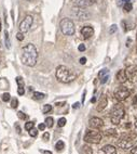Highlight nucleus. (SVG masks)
Wrapping results in <instances>:
<instances>
[{
	"label": "nucleus",
	"instance_id": "obj_1",
	"mask_svg": "<svg viewBox=\"0 0 137 154\" xmlns=\"http://www.w3.org/2000/svg\"><path fill=\"white\" fill-rule=\"evenodd\" d=\"M38 60V51L35 45L27 44L21 50V61L26 66H35Z\"/></svg>",
	"mask_w": 137,
	"mask_h": 154
},
{
	"label": "nucleus",
	"instance_id": "obj_2",
	"mask_svg": "<svg viewBox=\"0 0 137 154\" xmlns=\"http://www.w3.org/2000/svg\"><path fill=\"white\" fill-rule=\"evenodd\" d=\"M55 76H56V79L58 82L64 84L70 83V82H72L76 78V74L65 65L58 66L57 69H56V72H55Z\"/></svg>",
	"mask_w": 137,
	"mask_h": 154
},
{
	"label": "nucleus",
	"instance_id": "obj_3",
	"mask_svg": "<svg viewBox=\"0 0 137 154\" xmlns=\"http://www.w3.org/2000/svg\"><path fill=\"white\" fill-rule=\"evenodd\" d=\"M124 114H125V111H124L123 106L121 104H115L112 107V110L110 112V119H111V123L113 125H119L120 124L121 119L124 117Z\"/></svg>",
	"mask_w": 137,
	"mask_h": 154
},
{
	"label": "nucleus",
	"instance_id": "obj_4",
	"mask_svg": "<svg viewBox=\"0 0 137 154\" xmlns=\"http://www.w3.org/2000/svg\"><path fill=\"white\" fill-rule=\"evenodd\" d=\"M60 30H62V33L64 35H67V36H71L74 34V23L72 22V20L70 19H63L62 21L60 22Z\"/></svg>",
	"mask_w": 137,
	"mask_h": 154
},
{
	"label": "nucleus",
	"instance_id": "obj_5",
	"mask_svg": "<svg viewBox=\"0 0 137 154\" xmlns=\"http://www.w3.org/2000/svg\"><path fill=\"white\" fill-rule=\"evenodd\" d=\"M101 140V134L97 130H88L84 136V141L88 143L97 144Z\"/></svg>",
	"mask_w": 137,
	"mask_h": 154
},
{
	"label": "nucleus",
	"instance_id": "obj_6",
	"mask_svg": "<svg viewBox=\"0 0 137 154\" xmlns=\"http://www.w3.org/2000/svg\"><path fill=\"white\" fill-rule=\"evenodd\" d=\"M134 138L135 136H130V135H123L121 137V139L118 141V146L123 150H127V149H131L132 146H134Z\"/></svg>",
	"mask_w": 137,
	"mask_h": 154
},
{
	"label": "nucleus",
	"instance_id": "obj_7",
	"mask_svg": "<svg viewBox=\"0 0 137 154\" xmlns=\"http://www.w3.org/2000/svg\"><path fill=\"white\" fill-rule=\"evenodd\" d=\"M130 90L126 87H124V86H120V87H118V88L115 90V98L118 101H123V100H125L127 97H130Z\"/></svg>",
	"mask_w": 137,
	"mask_h": 154
},
{
	"label": "nucleus",
	"instance_id": "obj_8",
	"mask_svg": "<svg viewBox=\"0 0 137 154\" xmlns=\"http://www.w3.org/2000/svg\"><path fill=\"white\" fill-rule=\"evenodd\" d=\"M71 13L74 19L79 20V21H84V20H88L90 17V14L85 11L84 8H79V7L74 8L71 10Z\"/></svg>",
	"mask_w": 137,
	"mask_h": 154
},
{
	"label": "nucleus",
	"instance_id": "obj_9",
	"mask_svg": "<svg viewBox=\"0 0 137 154\" xmlns=\"http://www.w3.org/2000/svg\"><path fill=\"white\" fill-rule=\"evenodd\" d=\"M33 22H34L33 17H31V15H27V17L21 22V24H19V30H21L22 33L28 32V30L30 29V27H31V25H33Z\"/></svg>",
	"mask_w": 137,
	"mask_h": 154
},
{
	"label": "nucleus",
	"instance_id": "obj_10",
	"mask_svg": "<svg viewBox=\"0 0 137 154\" xmlns=\"http://www.w3.org/2000/svg\"><path fill=\"white\" fill-rule=\"evenodd\" d=\"M89 126L91 128H93V129H99V128L104 126V122L99 117H92L89 121Z\"/></svg>",
	"mask_w": 137,
	"mask_h": 154
},
{
	"label": "nucleus",
	"instance_id": "obj_11",
	"mask_svg": "<svg viewBox=\"0 0 137 154\" xmlns=\"http://www.w3.org/2000/svg\"><path fill=\"white\" fill-rule=\"evenodd\" d=\"M71 1L74 6L79 8H88L95 3V0H71Z\"/></svg>",
	"mask_w": 137,
	"mask_h": 154
},
{
	"label": "nucleus",
	"instance_id": "obj_12",
	"mask_svg": "<svg viewBox=\"0 0 137 154\" xmlns=\"http://www.w3.org/2000/svg\"><path fill=\"white\" fill-rule=\"evenodd\" d=\"M125 72H126L127 79H130L131 82H135V79L137 78V67L136 66H129V67L125 69Z\"/></svg>",
	"mask_w": 137,
	"mask_h": 154
},
{
	"label": "nucleus",
	"instance_id": "obj_13",
	"mask_svg": "<svg viewBox=\"0 0 137 154\" xmlns=\"http://www.w3.org/2000/svg\"><path fill=\"white\" fill-rule=\"evenodd\" d=\"M81 35L83 36V38L84 39L91 38V37L94 35L93 27H92V26H84V27L81 29Z\"/></svg>",
	"mask_w": 137,
	"mask_h": 154
},
{
	"label": "nucleus",
	"instance_id": "obj_14",
	"mask_svg": "<svg viewBox=\"0 0 137 154\" xmlns=\"http://www.w3.org/2000/svg\"><path fill=\"white\" fill-rule=\"evenodd\" d=\"M98 78L101 80V84H106L107 83L108 78H109V69H104L99 71L98 73Z\"/></svg>",
	"mask_w": 137,
	"mask_h": 154
},
{
	"label": "nucleus",
	"instance_id": "obj_15",
	"mask_svg": "<svg viewBox=\"0 0 137 154\" xmlns=\"http://www.w3.org/2000/svg\"><path fill=\"white\" fill-rule=\"evenodd\" d=\"M108 104V99L107 97L105 96V94H101V98H99V101H98V104H97V111L101 112L105 109V107L107 106Z\"/></svg>",
	"mask_w": 137,
	"mask_h": 154
},
{
	"label": "nucleus",
	"instance_id": "obj_16",
	"mask_svg": "<svg viewBox=\"0 0 137 154\" xmlns=\"http://www.w3.org/2000/svg\"><path fill=\"white\" fill-rule=\"evenodd\" d=\"M117 79H118L119 83L124 84L127 80V76H126V72L125 69H120V71L117 73Z\"/></svg>",
	"mask_w": 137,
	"mask_h": 154
},
{
	"label": "nucleus",
	"instance_id": "obj_17",
	"mask_svg": "<svg viewBox=\"0 0 137 154\" xmlns=\"http://www.w3.org/2000/svg\"><path fill=\"white\" fill-rule=\"evenodd\" d=\"M103 152L105 154H117V149L113 146H110V144H107L103 148Z\"/></svg>",
	"mask_w": 137,
	"mask_h": 154
},
{
	"label": "nucleus",
	"instance_id": "obj_18",
	"mask_svg": "<svg viewBox=\"0 0 137 154\" xmlns=\"http://www.w3.org/2000/svg\"><path fill=\"white\" fill-rule=\"evenodd\" d=\"M3 34H4V42H6L7 49H10V48H11V42H10V37H9L8 30H4V32H3Z\"/></svg>",
	"mask_w": 137,
	"mask_h": 154
},
{
	"label": "nucleus",
	"instance_id": "obj_19",
	"mask_svg": "<svg viewBox=\"0 0 137 154\" xmlns=\"http://www.w3.org/2000/svg\"><path fill=\"white\" fill-rule=\"evenodd\" d=\"M81 151H82V154H93V150L89 146H83Z\"/></svg>",
	"mask_w": 137,
	"mask_h": 154
},
{
	"label": "nucleus",
	"instance_id": "obj_20",
	"mask_svg": "<svg viewBox=\"0 0 137 154\" xmlns=\"http://www.w3.org/2000/svg\"><path fill=\"white\" fill-rule=\"evenodd\" d=\"M44 97H45V94H42V92H38V91L34 92V99L35 100H42Z\"/></svg>",
	"mask_w": 137,
	"mask_h": 154
},
{
	"label": "nucleus",
	"instance_id": "obj_21",
	"mask_svg": "<svg viewBox=\"0 0 137 154\" xmlns=\"http://www.w3.org/2000/svg\"><path fill=\"white\" fill-rule=\"evenodd\" d=\"M64 148H65V143H64L62 140L57 141V142H56V144H55V149H56L57 151H62Z\"/></svg>",
	"mask_w": 137,
	"mask_h": 154
},
{
	"label": "nucleus",
	"instance_id": "obj_22",
	"mask_svg": "<svg viewBox=\"0 0 137 154\" xmlns=\"http://www.w3.org/2000/svg\"><path fill=\"white\" fill-rule=\"evenodd\" d=\"M53 124H54L53 117H47V119H45V125H47V127L51 128V127H53Z\"/></svg>",
	"mask_w": 137,
	"mask_h": 154
},
{
	"label": "nucleus",
	"instance_id": "obj_23",
	"mask_svg": "<svg viewBox=\"0 0 137 154\" xmlns=\"http://www.w3.org/2000/svg\"><path fill=\"white\" fill-rule=\"evenodd\" d=\"M105 135L108 136V137H115V136H117V131H115V129H108V130H106Z\"/></svg>",
	"mask_w": 137,
	"mask_h": 154
},
{
	"label": "nucleus",
	"instance_id": "obj_24",
	"mask_svg": "<svg viewBox=\"0 0 137 154\" xmlns=\"http://www.w3.org/2000/svg\"><path fill=\"white\" fill-rule=\"evenodd\" d=\"M34 126H35V123H34V122H27V123L25 124V129L27 130V131H29L30 129H33Z\"/></svg>",
	"mask_w": 137,
	"mask_h": 154
},
{
	"label": "nucleus",
	"instance_id": "obj_25",
	"mask_svg": "<svg viewBox=\"0 0 137 154\" xmlns=\"http://www.w3.org/2000/svg\"><path fill=\"white\" fill-rule=\"evenodd\" d=\"M123 9L126 12H130L133 9V6H132V2H126L123 5Z\"/></svg>",
	"mask_w": 137,
	"mask_h": 154
},
{
	"label": "nucleus",
	"instance_id": "obj_26",
	"mask_svg": "<svg viewBox=\"0 0 137 154\" xmlns=\"http://www.w3.org/2000/svg\"><path fill=\"white\" fill-rule=\"evenodd\" d=\"M42 111H43V113H49L52 111V105H50V104H44L43 107H42Z\"/></svg>",
	"mask_w": 137,
	"mask_h": 154
},
{
	"label": "nucleus",
	"instance_id": "obj_27",
	"mask_svg": "<svg viewBox=\"0 0 137 154\" xmlns=\"http://www.w3.org/2000/svg\"><path fill=\"white\" fill-rule=\"evenodd\" d=\"M16 83L19 85V88H24V82L22 77H16Z\"/></svg>",
	"mask_w": 137,
	"mask_h": 154
},
{
	"label": "nucleus",
	"instance_id": "obj_28",
	"mask_svg": "<svg viewBox=\"0 0 137 154\" xmlns=\"http://www.w3.org/2000/svg\"><path fill=\"white\" fill-rule=\"evenodd\" d=\"M66 123H67V121H66V119L65 117H62V119H58V122H57V125L60 127H64L66 125Z\"/></svg>",
	"mask_w": 137,
	"mask_h": 154
},
{
	"label": "nucleus",
	"instance_id": "obj_29",
	"mask_svg": "<svg viewBox=\"0 0 137 154\" xmlns=\"http://www.w3.org/2000/svg\"><path fill=\"white\" fill-rule=\"evenodd\" d=\"M11 100V96L8 94V92H6V94H2V101L3 102H9Z\"/></svg>",
	"mask_w": 137,
	"mask_h": 154
},
{
	"label": "nucleus",
	"instance_id": "obj_30",
	"mask_svg": "<svg viewBox=\"0 0 137 154\" xmlns=\"http://www.w3.org/2000/svg\"><path fill=\"white\" fill-rule=\"evenodd\" d=\"M17 105H19V101H17V99H12L11 100V107H13V109H16Z\"/></svg>",
	"mask_w": 137,
	"mask_h": 154
},
{
	"label": "nucleus",
	"instance_id": "obj_31",
	"mask_svg": "<svg viewBox=\"0 0 137 154\" xmlns=\"http://www.w3.org/2000/svg\"><path fill=\"white\" fill-rule=\"evenodd\" d=\"M29 135L31 136V137H37V136H38V131H37V129L33 128V129L29 130Z\"/></svg>",
	"mask_w": 137,
	"mask_h": 154
},
{
	"label": "nucleus",
	"instance_id": "obj_32",
	"mask_svg": "<svg viewBox=\"0 0 137 154\" xmlns=\"http://www.w3.org/2000/svg\"><path fill=\"white\" fill-rule=\"evenodd\" d=\"M16 38H17V40H19V42L24 40V34H23L22 32H19V33L16 34Z\"/></svg>",
	"mask_w": 137,
	"mask_h": 154
},
{
	"label": "nucleus",
	"instance_id": "obj_33",
	"mask_svg": "<svg viewBox=\"0 0 137 154\" xmlns=\"http://www.w3.org/2000/svg\"><path fill=\"white\" fill-rule=\"evenodd\" d=\"M17 116H19V119H27V116L25 115L23 112H19V113H17Z\"/></svg>",
	"mask_w": 137,
	"mask_h": 154
},
{
	"label": "nucleus",
	"instance_id": "obj_34",
	"mask_svg": "<svg viewBox=\"0 0 137 154\" xmlns=\"http://www.w3.org/2000/svg\"><path fill=\"white\" fill-rule=\"evenodd\" d=\"M117 29H118V27H117V25H112V26L110 27V29H109V33H110V34L115 33V32H117Z\"/></svg>",
	"mask_w": 137,
	"mask_h": 154
},
{
	"label": "nucleus",
	"instance_id": "obj_35",
	"mask_svg": "<svg viewBox=\"0 0 137 154\" xmlns=\"http://www.w3.org/2000/svg\"><path fill=\"white\" fill-rule=\"evenodd\" d=\"M42 139H43L44 141H48L50 139V135H49V132H44L43 136H42Z\"/></svg>",
	"mask_w": 137,
	"mask_h": 154
},
{
	"label": "nucleus",
	"instance_id": "obj_36",
	"mask_svg": "<svg viewBox=\"0 0 137 154\" xmlns=\"http://www.w3.org/2000/svg\"><path fill=\"white\" fill-rule=\"evenodd\" d=\"M45 126H47V125H45V123H44V124H39L38 125V129L39 130H44V129H45Z\"/></svg>",
	"mask_w": 137,
	"mask_h": 154
},
{
	"label": "nucleus",
	"instance_id": "obj_37",
	"mask_svg": "<svg viewBox=\"0 0 137 154\" xmlns=\"http://www.w3.org/2000/svg\"><path fill=\"white\" fill-rule=\"evenodd\" d=\"M78 50L81 51V52H83V51H85V46L84 45H80L79 47H78Z\"/></svg>",
	"mask_w": 137,
	"mask_h": 154
},
{
	"label": "nucleus",
	"instance_id": "obj_38",
	"mask_svg": "<svg viewBox=\"0 0 137 154\" xmlns=\"http://www.w3.org/2000/svg\"><path fill=\"white\" fill-rule=\"evenodd\" d=\"M17 94H19V96H23V94H25V90H24V88H19V90H17Z\"/></svg>",
	"mask_w": 137,
	"mask_h": 154
},
{
	"label": "nucleus",
	"instance_id": "obj_39",
	"mask_svg": "<svg viewBox=\"0 0 137 154\" xmlns=\"http://www.w3.org/2000/svg\"><path fill=\"white\" fill-rule=\"evenodd\" d=\"M79 62H80V64H82V65H83V64L86 63V59H85V58H81L79 60Z\"/></svg>",
	"mask_w": 137,
	"mask_h": 154
},
{
	"label": "nucleus",
	"instance_id": "obj_40",
	"mask_svg": "<svg viewBox=\"0 0 137 154\" xmlns=\"http://www.w3.org/2000/svg\"><path fill=\"white\" fill-rule=\"evenodd\" d=\"M132 154H137V146L132 149Z\"/></svg>",
	"mask_w": 137,
	"mask_h": 154
},
{
	"label": "nucleus",
	"instance_id": "obj_41",
	"mask_svg": "<svg viewBox=\"0 0 137 154\" xmlns=\"http://www.w3.org/2000/svg\"><path fill=\"white\" fill-rule=\"evenodd\" d=\"M79 106H80V103H79V102H76V103H74V104L72 105V107H74V109H78Z\"/></svg>",
	"mask_w": 137,
	"mask_h": 154
},
{
	"label": "nucleus",
	"instance_id": "obj_42",
	"mask_svg": "<svg viewBox=\"0 0 137 154\" xmlns=\"http://www.w3.org/2000/svg\"><path fill=\"white\" fill-rule=\"evenodd\" d=\"M15 128H16V130H17V132H19V134H21V127H19V125H15Z\"/></svg>",
	"mask_w": 137,
	"mask_h": 154
},
{
	"label": "nucleus",
	"instance_id": "obj_43",
	"mask_svg": "<svg viewBox=\"0 0 137 154\" xmlns=\"http://www.w3.org/2000/svg\"><path fill=\"white\" fill-rule=\"evenodd\" d=\"M85 94H86V92H85V91H84V92H83V96H82V103H83V102H84V99H85Z\"/></svg>",
	"mask_w": 137,
	"mask_h": 154
},
{
	"label": "nucleus",
	"instance_id": "obj_44",
	"mask_svg": "<svg viewBox=\"0 0 137 154\" xmlns=\"http://www.w3.org/2000/svg\"><path fill=\"white\" fill-rule=\"evenodd\" d=\"M41 152H42L43 154H52L50 151H41Z\"/></svg>",
	"mask_w": 137,
	"mask_h": 154
},
{
	"label": "nucleus",
	"instance_id": "obj_45",
	"mask_svg": "<svg viewBox=\"0 0 137 154\" xmlns=\"http://www.w3.org/2000/svg\"><path fill=\"white\" fill-rule=\"evenodd\" d=\"M95 101H96L95 98H92V100H91V102H92V103H94V102H95Z\"/></svg>",
	"mask_w": 137,
	"mask_h": 154
},
{
	"label": "nucleus",
	"instance_id": "obj_46",
	"mask_svg": "<svg viewBox=\"0 0 137 154\" xmlns=\"http://www.w3.org/2000/svg\"><path fill=\"white\" fill-rule=\"evenodd\" d=\"M124 1V3H126V2H131V0H123Z\"/></svg>",
	"mask_w": 137,
	"mask_h": 154
},
{
	"label": "nucleus",
	"instance_id": "obj_47",
	"mask_svg": "<svg viewBox=\"0 0 137 154\" xmlns=\"http://www.w3.org/2000/svg\"><path fill=\"white\" fill-rule=\"evenodd\" d=\"M135 127H136V129H137V121H136V123H135Z\"/></svg>",
	"mask_w": 137,
	"mask_h": 154
},
{
	"label": "nucleus",
	"instance_id": "obj_48",
	"mask_svg": "<svg viewBox=\"0 0 137 154\" xmlns=\"http://www.w3.org/2000/svg\"><path fill=\"white\" fill-rule=\"evenodd\" d=\"M0 30H1V21H0Z\"/></svg>",
	"mask_w": 137,
	"mask_h": 154
},
{
	"label": "nucleus",
	"instance_id": "obj_49",
	"mask_svg": "<svg viewBox=\"0 0 137 154\" xmlns=\"http://www.w3.org/2000/svg\"><path fill=\"white\" fill-rule=\"evenodd\" d=\"M27 1H31V0H27Z\"/></svg>",
	"mask_w": 137,
	"mask_h": 154
}]
</instances>
